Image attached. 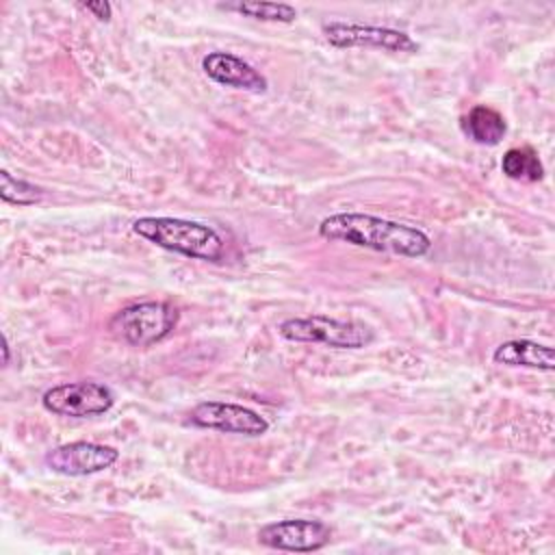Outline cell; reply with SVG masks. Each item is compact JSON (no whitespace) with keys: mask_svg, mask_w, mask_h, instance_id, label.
Segmentation results:
<instances>
[{"mask_svg":"<svg viewBox=\"0 0 555 555\" xmlns=\"http://www.w3.org/2000/svg\"><path fill=\"white\" fill-rule=\"evenodd\" d=\"M317 232L330 243H347L401 258H423L431 251V238L421 228L369 212L347 210L327 215Z\"/></svg>","mask_w":555,"mask_h":555,"instance_id":"cell-1","label":"cell"},{"mask_svg":"<svg viewBox=\"0 0 555 555\" xmlns=\"http://www.w3.org/2000/svg\"><path fill=\"white\" fill-rule=\"evenodd\" d=\"M132 232L147 243L204 262H221L225 256V238L202 221L180 217H139Z\"/></svg>","mask_w":555,"mask_h":555,"instance_id":"cell-2","label":"cell"},{"mask_svg":"<svg viewBox=\"0 0 555 555\" xmlns=\"http://www.w3.org/2000/svg\"><path fill=\"white\" fill-rule=\"evenodd\" d=\"M180 312L169 301H137L117 310L106 330L130 347H152L165 340L178 325Z\"/></svg>","mask_w":555,"mask_h":555,"instance_id":"cell-3","label":"cell"},{"mask_svg":"<svg viewBox=\"0 0 555 555\" xmlns=\"http://www.w3.org/2000/svg\"><path fill=\"white\" fill-rule=\"evenodd\" d=\"M278 334L291 343H312L332 349H364L375 340V332L366 323L327 314L284 319L278 325Z\"/></svg>","mask_w":555,"mask_h":555,"instance_id":"cell-4","label":"cell"},{"mask_svg":"<svg viewBox=\"0 0 555 555\" xmlns=\"http://www.w3.org/2000/svg\"><path fill=\"white\" fill-rule=\"evenodd\" d=\"M41 405L56 416L89 418L108 412L115 405V392L111 386L93 379L63 382L41 395Z\"/></svg>","mask_w":555,"mask_h":555,"instance_id":"cell-5","label":"cell"},{"mask_svg":"<svg viewBox=\"0 0 555 555\" xmlns=\"http://www.w3.org/2000/svg\"><path fill=\"white\" fill-rule=\"evenodd\" d=\"M325 41L338 50L377 48L386 52H418V43L405 33L390 26H373L358 22H327L321 26Z\"/></svg>","mask_w":555,"mask_h":555,"instance_id":"cell-6","label":"cell"},{"mask_svg":"<svg viewBox=\"0 0 555 555\" xmlns=\"http://www.w3.org/2000/svg\"><path fill=\"white\" fill-rule=\"evenodd\" d=\"M189 423L202 429H215L223 434H238L247 438H258L269 431V421L241 403L230 401H199L189 412Z\"/></svg>","mask_w":555,"mask_h":555,"instance_id":"cell-7","label":"cell"},{"mask_svg":"<svg viewBox=\"0 0 555 555\" xmlns=\"http://www.w3.org/2000/svg\"><path fill=\"white\" fill-rule=\"evenodd\" d=\"M256 538L262 546L273 551L314 553L330 544L332 529L330 525L314 518H286L262 525Z\"/></svg>","mask_w":555,"mask_h":555,"instance_id":"cell-8","label":"cell"},{"mask_svg":"<svg viewBox=\"0 0 555 555\" xmlns=\"http://www.w3.org/2000/svg\"><path fill=\"white\" fill-rule=\"evenodd\" d=\"M119 460V451L115 447L91 442V440H74L59 444L43 455V464L59 475L65 477H85L95 475L111 468Z\"/></svg>","mask_w":555,"mask_h":555,"instance_id":"cell-9","label":"cell"},{"mask_svg":"<svg viewBox=\"0 0 555 555\" xmlns=\"http://www.w3.org/2000/svg\"><path fill=\"white\" fill-rule=\"evenodd\" d=\"M202 69L212 82L221 87H232L247 93H264L269 89V80L264 78V74H260L251 63L232 52H208L202 59Z\"/></svg>","mask_w":555,"mask_h":555,"instance_id":"cell-10","label":"cell"},{"mask_svg":"<svg viewBox=\"0 0 555 555\" xmlns=\"http://www.w3.org/2000/svg\"><path fill=\"white\" fill-rule=\"evenodd\" d=\"M492 362L501 366H522V369H538V371H553L555 369V351L551 345H542L529 338H512L501 343L494 353Z\"/></svg>","mask_w":555,"mask_h":555,"instance_id":"cell-11","label":"cell"},{"mask_svg":"<svg viewBox=\"0 0 555 555\" xmlns=\"http://www.w3.org/2000/svg\"><path fill=\"white\" fill-rule=\"evenodd\" d=\"M462 132L477 145H499L507 134V121L499 111L477 104L462 117Z\"/></svg>","mask_w":555,"mask_h":555,"instance_id":"cell-12","label":"cell"},{"mask_svg":"<svg viewBox=\"0 0 555 555\" xmlns=\"http://www.w3.org/2000/svg\"><path fill=\"white\" fill-rule=\"evenodd\" d=\"M219 9L241 13L251 20L260 22H280L291 24L297 20V9L286 2H264V0H238V2H225L219 4Z\"/></svg>","mask_w":555,"mask_h":555,"instance_id":"cell-13","label":"cell"},{"mask_svg":"<svg viewBox=\"0 0 555 555\" xmlns=\"http://www.w3.org/2000/svg\"><path fill=\"white\" fill-rule=\"evenodd\" d=\"M501 171L516 182H538L544 178V167L531 147H509L501 158Z\"/></svg>","mask_w":555,"mask_h":555,"instance_id":"cell-14","label":"cell"},{"mask_svg":"<svg viewBox=\"0 0 555 555\" xmlns=\"http://www.w3.org/2000/svg\"><path fill=\"white\" fill-rule=\"evenodd\" d=\"M43 189L35 182L13 176L9 169L0 171V197L11 206H35L43 199Z\"/></svg>","mask_w":555,"mask_h":555,"instance_id":"cell-15","label":"cell"},{"mask_svg":"<svg viewBox=\"0 0 555 555\" xmlns=\"http://www.w3.org/2000/svg\"><path fill=\"white\" fill-rule=\"evenodd\" d=\"M80 9L91 13L100 22H108L113 17V7L106 0H89V2H78Z\"/></svg>","mask_w":555,"mask_h":555,"instance_id":"cell-16","label":"cell"},{"mask_svg":"<svg viewBox=\"0 0 555 555\" xmlns=\"http://www.w3.org/2000/svg\"><path fill=\"white\" fill-rule=\"evenodd\" d=\"M9 362H11V349H9L7 336H2V366H9Z\"/></svg>","mask_w":555,"mask_h":555,"instance_id":"cell-17","label":"cell"}]
</instances>
